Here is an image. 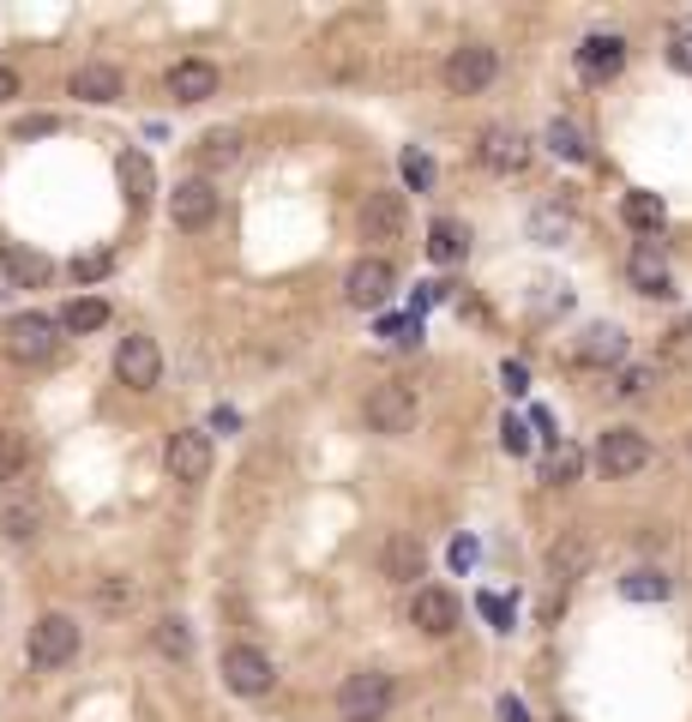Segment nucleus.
Masks as SVG:
<instances>
[{
  "mask_svg": "<svg viewBox=\"0 0 692 722\" xmlns=\"http://www.w3.org/2000/svg\"><path fill=\"white\" fill-rule=\"evenodd\" d=\"M500 379H506V392H512V397H524V392H530V374H524V362H506V367H500Z\"/></svg>",
  "mask_w": 692,
  "mask_h": 722,
  "instance_id": "42",
  "label": "nucleus"
},
{
  "mask_svg": "<svg viewBox=\"0 0 692 722\" xmlns=\"http://www.w3.org/2000/svg\"><path fill=\"white\" fill-rule=\"evenodd\" d=\"M621 596H626V602H662V596H669V572H656V566L626 572V578H621Z\"/></svg>",
  "mask_w": 692,
  "mask_h": 722,
  "instance_id": "31",
  "label": "nucleus"
},
{
  "mask_svg": "<svg viewBox=\"0 0 692 722\" xmlns=\"http://www.w3.org/2000/svg\"><path fill=\"white\" fill-rule=\"evenodd\" d=\"M500 446H506L512 458H524V452H530V427L518 416H506V422H500Z\"/></svg>",
  "mask_w": 692,
  "mask_h": 722,
  "instance_id": "39",
  "label": "nucleus"
},
{
  "mask_svg": "<svg viewBox=\"0 0 692 722\" xmlns=\"http://www.w3.org/2000/svg\"><path fill=\"white\" fill-rule=\"evenodd\" d=\"M211 91H217V67L211 61H199V55H194V61H175L169 67V97L175 102H205Z\"/></svg>",
  "mask_w": 692,
  "mask_h": 722,
  "instance_id": "21",
  "label": "nucleus"
},
{
  "mask_svg": "<svg viewBox=\"0 0 692 722\" xmlns=\"http://www.w3.org/2000/svg\"><path fill=\"white\" fill-rule=\"evenodd\" d=\"M452 566H458V572H469V566H476V542H469V536H458V542H452Z\"/></svg>",
  "mask_w": 692,
  "mask_h": 722,
  "instance_id": "44",
  "label": "nucleus"
},
{
  "mask_svg": "<svg viewBox=\"0 0 692 722\" xmlns=\"http://www.w3.org/2000/svg\"><path fill=\"white\" fill-rule=\"evenodd\" d=\"M404 194H367L362 199V235L367 241H397L404 235Z\"/></svg>",
  "mask_w": 692,
  "mask_h": 722,
  "instance_id": "16",
  "label": "nucleus"
},
{
  "mask_svg": "<svg viewBox=\"0 0 692 722\" xmlns=\"http://www.w3.org/2000/svg\"><path fill=\"white\" fill-rule=\"evenodd\" d=\"M409 621H416L428 639H446L452 626H458V596L452 591H439V584H428V591H416L409 596Z\"/></svg>",
  "mask_w": 692,
  "mask_h": 722,
  "instance_id": "13",
  "label": "nucleus"
},
{
  "mask_svg": "<svg viewBox=\"0 0 692 722\" xmlns=\"http://www.w3.org/2000/svg\"><path fill=\"white\" fill-rule=\"evenodd\" d=\"M72 656H79V626H72L67 614H42L31 626V662L37 669H61Z\"/></svg>",
  "mask_w": 692,
  "mask_h": 722,
  "instance_id": "9",
  "label": "nucleus"
},
{
  "mask_svg": "<svg viewBox=\"0 0 692 722\" xmlns=\"http://www.w3.org/2000/svg\"><path fill=\"white\" fill-rule=\"evenodd\" d=\"M392 704H397V681H392V674H379V669L349 674L344 692H337V711H344V722H386Z\"/></svg>",
  "mask_w": 692,
  "mask_h": 722,
  "instance_id": "1",
  "label": "nucleus"
},
{
  "mask_svg": "<svg viewBox=\"0 0 692 722\" xmlns=\"http://www.w3.org/2000/svg\"><path fill=\"white\" fill-rule=\"evenodd\" d=\"M199 157H205V164H211V169H229L235 157H241V151H235V132H229V127L205 132V139H199Z\"/></svg>",
  "mask_w": 692,
  "mask_h": 722,
  "instance_id": "35",
  "label": "nucleus"
},
{
  "mask_svg": "<svg viewBox=\"0 0 692 722\" xmlns=\"http://www.w3.org/2000/svg\"><path fill=\"white\" fill-rule=\"evenodd\" d=\"M482 614H488L500 632H512V602L506 596H482Z\"/></svg>",
  "mask_w": 692,
  "mask_h": 722,
  "instance_id": "41",
  "label": "nucleus"
},
{
  "mask_svg": "<svg viewBox=\"0 0 692 722\" xmlns=\"http://www.w3.org/2000/svg\"><path fill=\"white\" fill-rule=\"evenodd\" d=\"M392 289H397V277H392V259H356V265H349V284H344L349 307H362V314H374V307H386V301H392Z\"/></svg>",
  "mask_w": 692,
  "mask_h": 722,
  "instance_id": "10",
  "label": "nucleus"
},
{
  "mask_svg": "<svg viewBox=\"0 0 692 722\" xmlns=\"http://www.w3.org/2000/svg\"><path fill=\"white\" fill-rule=\"evenodd\" d=\"M224 681H229V692L259 699V692L277 686V669H271V656H265V651H254V644H229V651H224Z\"/></svg>",
  "mask_w": 692,
  "mask_h": 722,
  "instance_id": "8",
  "label": "nucleus"
},
{
  "mask_svg": "<svg viewBox=\"0 0 692 722\" xmlns=\"http://www.w3.org/2000/svg\"><path fill=\"white\" fill-rule=\"evenodd\" d=\"M109 271H115L109 247H102V254H79V259H72V277H79V284H97V277H109Z\"/></svg>",
  "mask_w": 692,
  "mask_h": 722,
  "instance_id": "36",
  "label": "nucleus"
},
{
  "mask_svg": "<svg viewBox=\"0 0 692 722\" xmlns=\"http://www.w3.org/2000/svg\"><path fill=\"white\" fill-rule=\"evenodd\" d=\"M579 362L584 367H614V362H626V332L621 326H584V337H579Z\"/></svg>",
  "mask_w": 692,
  "mask_h": 722,
  "instance_id": "20",
  "label": "nucleus"
},
{
  "mask_svg": "<svg viewBox=\"0 0 692 722\" xmlns=\"http://www.w3.org/2000/svg\"><path fill=\"white\" fill-rule=\"evenodd\" d=\"M0 344H7L12 362L37 367V362L55 356V319H42V314H12L7 332H0Z\"/></svg>",
  "mask_w": 692,
  "mask_h": 722,
  "instance_id": "6",
  "label": "nucleus"
},
{
  "mask_svg": "<svg viewBox=\"0 0 692 722\" xmlns=\"http://www.w3.org/2000/svg\"><path fill=\"white\" fill-rule=\"evenodd\" d=\"M404 181L416 187V194H428V187H434V164H428V151H404Z\"/></svg>",
  "mask_w": 692,
  "mask_h": 722,
  "instance_id": "37",
  "label": "nucleus"
},
{
  "mask_svg": "<svg viewBox=\"0 0 692 722\" xmlns=\"http://www.w3.org/2000/svg\"><path fill=\"white\" fill-rule=\"evenodd\" d=\"M572 229H579V217H572L566 199H548V205H536V211H530V241H542V247L572 241Z\"/></svg>",
  "mask_w": 692,
  "mask_h": 722,
  "instance_id": "22",
  "label": "nucleus"
},
{
  "mask_svg": "<svg viewBox=\"0 0 692 722\" xmlns=\"http://www.w3.org/2000/svg\"><path fill=\"white\" fill-rule=\"evenodd\" d=\"M476 157L494 175H518L530 164V139H524L518 127H488V132H482V145H476Z\"/></svg>",
  "mask_w": 692,
  "mask_h": 722,
  "instance_id": "11",
  "label": "nucleus"
},
{
  "mask_svg": "<svg viewBox=\"0 0 692 722\" xmlns=\"http://www.w3.org/2000/svg\"><path fill=\"white\" fill-rule=\"evenodd\" d=\"M626 277H632V289H639V296H674L669 259H662V247H656V241H639V247H632Z\"/></svg>",
  "mask_w": 692,
  "mask_h": 722,
  "instance_id": "14",
  "label": "nucleus"
},
{
  "mask_svg": "<svg viewBox=\"0 0 692 722\" xmlns=\"http://www.w3.org/2000/svg\"><path fill=\"white\" fill-rule=\"evenodd\" d=\"M596 464H602V476L626 482L651 464V439H644L639 427H609V434L596 439Z\"/></svg>",
  "mask_w": 692,
  "mask_h": 722,
  "instance_id": "4",
  "label": "nucleus"
},
{
  "mask_svg": "<svg viewBox=\"0 0 692 722\" xmlns=\"http://www.w3.org/2000/svg\"><path fill=\"white\" fill-rule=\"evenodd\" d=\"M151 639H157V651H164V656H187V651H194V632H187V621H175V614L151 626Z\"/></svg>",
  "mask_w": 692,
  "mask_h": 722,
  "instance_id": "34",
  "label": "nucleus"
},
{
  "mask_svg": "<svg viewBox=\"0 0 692 722\" xmlns=\"http://www.w3.org/2000/svg\"><path fill=\"white\" fill-rule=\"evenodd\" d=\"M584 566H591V536H584V530H561V536L548 542V578L566 591V584L584 578Z\"/></svg>",
  "mask_w": 692,
  "mask_h": 722,
  "instance_id": "12",
  "label": "nucleus"
},
{
  "mask_svg": "<svg viewBox=\"0 0 692 722\" xmlns=\"http://www.w3.org/2000/svg\"><path fill=\"white\" fill-rule=\"evenodd\" d=\"M132 596H139V584H132L127 572H115V578H102V584H97V609H109V614L132 609Z\"/></svg>",
  "mask_w": 692,
  "mask_h": 722,
  "instance_id": "33",
  "label": "nucleus"
},
{
  "mask_svg": "<svg viewBox=\"0 0 692 722\" xmlns=\"http://www.w3.org/2000/svg\"><path fill=\"white\" fill-rule=\"evenodd\" d=\"M37 476V446L24 434H0V488L7 494H24Z\"/></svg>",
  "mask_w": 692,
  "mask_h": 722,
  "instance_id": "18",
  "label": "nucleus"
},
{
  "mask_svg": "<svg viewBox=\"0 0 692 722\" xmlns=\"http://www.w3.org/2000/svg\"><path fill=\"white\" fill-rule=\"evenodd\" d=\"M205 469H211V439H205L199 427H181V434L169 439V476L175 482H205Z\"/></svg>",
  "mask_w": 692,
  "mask_h": 722,
  "instance_id": "15",
  "label": "nucleus"
},
{
  "mask_svg": "<svg viewBox=\"0 0 692 722\" xmlns=\"http://www.w3.org/2000/svg\"><path fill=\"white\" fill-rule=\"evenodd\" d=\"M121 187H127V205H145L157 187V169L145 151H121Z\"/></svg>",
  "mask_w": 692,
  "mask_h": 722,
  "instance_id": "29",
  "label": "nucleus"
},
{
  "mask_svg": "<svg viewBox=\"0 0 692 722\" xmlns=\"http://www.w3.org/2000/svg\"><path fill=\"white\" fill-rule=\"evenodd\" d=\"M621 67H626V42L621 37H584V49H579L584 79H614Z\"/></svg>",
  "mask_w": 692,
  "mask_h": 722,
  "instance_id": "23",
  "label": "nucleus"
},
{
  "mask_svg": "<svg viewBox=\"0 0 692 722\" xmlns=\"http://www.w3.org/2000/svg\"><path fill=\"white\" fill-rule=\"evenodd\" d=\"M416 416H422L416 386H404V379H392V386H374V392H367V427H374V434L397 439V434H409V427H416Z\"/></svg>",
  "mask_w": 692,
  "mask_h": 722,
  "instance_id": "3",
  "label": "nucleus"
},
{
  "mask_svg": "<svg viewBox=\"0 0 692 722\" xmlns=\"http://www.w3.org/2000/svg\"><path fill=\"white\" fill-rule=\"evenodd\" d=\"M169 217H175V229H187V235L211 229L217 224V187L205 181V175H187V181L169 194Z\"/></svg>",
  "mask_w": 692,
  "mask_h": 722,
  "instance_id": "7",
  "label": "nucleus"
},
{
  "mask_svg": "<svg viewBox=\"0 0 692 722\" xmlns=\"http://www.w3.org/2000/svg\"><path fill=\"white\" fill-rule=\"evenodd\" d=\"M379 337H392V344H416V337H422V319L416 314H404V319H379Z\"/></svg>",
  "mask_w": 692,
  "mask_h": 722,
  "instance_id": "38",
  "label": "nucleus"
},
{
  "mask_svg": "<svg viewBox=\"0 0 692 722\" xmlns=\"http://www.w3.org/2000/svg\"><path fill=\"white\" fill-rule=\"evenodd\" d=\"M494 72H500V55L488 42H458V49L446 55V67H439V79H446L452 97H482L494 85Z\"/></svg>",
  "mask_w": 692,
  "mask_h": 722,
  "instance_id": "2",
  "label": "nucleus"
},
{
  "mask_svg": "<svg viewBox=\"0 0 692 722\" xmlns=\"http://www.w3.org/2000/svg\"><path fill=\"white\" fill-rule=\"evenodd\" d=\"M7 97H19V72L0 67V102H7Z\"/></svg>",
  "mask_w": 692,
  "mask_h": 722,
  "instance_id": "46",
  "label": "nucleus"
},
{
  "mask_svg": "<svg viewBox=\"0 0 692 722\" xmlns=\"http://www.w3.org/2000/svg\"><path fill=\"white\" fill-rule=\"evenodd\" d=\"M115 374H121V386H132V392H151L157 379H164V349H157V337L151 332L121 337V349H115Z\"/></svg>",
  "mask_w": 692,
  "mask_h": 722,
  "instance_id": "5",
  "label": "nucleus"
},
{
  "mask_svg": "<svg viewBox=\"0 0 692 722\" xmlns=\"http://www.w3.org/2000/svg\"><path fill=\"white\" fill-rule=\"evenodd\" d=\"M37 530H42V506H37V500L0 494V536H12V542H37Z\"/></svg>",
  "mask_w": 692,
  "mask_h": 722,
  "instance_id": "25",
  "label": "nucleus"
},
{
  "mask_svg": "<svg viewBox=\"0 0 692 722\" xmlns=\"http://www.w3.org/2000/svg\"><path fill=\"white\" fill-rule=\"evenodd\" d=\"M621 217H626V229L656 235L662 224H669V205H662L656 194H626V199H621Z\"/></svg>",
  "mask_w": 692,
  "mask_h": 722,
  "instance_id": "28",
  "label": "nucleus"
},
{
  "mask_svg": "<svg viewBox=\"0 0 692 722\" xmlns=\"http://www.w3.org/2000/svg\"><path fill=\"white\" fill-rule=\"evenodd\" d=\"M500 716H506V722H530V711H524L518 699H512V692H506V699H500Z\"/></svg>",
  "mask_w": 692,
  "mask_h": 722,
  "instance_id": "45",
  "label": "nucleus"
},
{
  "mask_svg": "<svg viewBox=\"0 0 692 722\" xmlns=\"http://www.w3.org/2000/svg\"><path fill=\"white\" fill-rule=\"evenodd\" d=\"M542 145H548L554 157H566V164H584L591 157V145H584V132L572 121H548V132H542Z\"/></svg>",
  "mask_w": 692,
  "mask_h": 722,
  "instance_id": "32",
  "label": "nucleus"
},
{
  "mask_svg": "<svg viewBox=\"0 0 692 722\" xmlns=\"http://www.w3.org/2000/svg\"><path fill=\"white\" fill-rule=\"evenodd\" d=\"M669 67H674V72H692V37H674V49H669Z\"/></svg>",
  "mask_w": 692,
  "mask_h": 722,
  "instance_id": "43",
  "label": "nucleus"
},
{
  "mask_svg": "<svg viewBox=\"0 0 692 722\" xmlns=\"http://www.w3.org/2000/svg\"><path fill=\"white\" fill-rule=\"evenodd\" d=\"M579 476H584V446L548 439V452H542V482H548V488H572Z\"/></svg>",
  "mask_w": 692,
  "mask_h": 722,
  "instance_id": "24",
  "label": "nucleus"
},
{
  "mask_svg": "<svg viewBox=\"0 0 692 722\" xmlns=\"http://www.w3.org/2000/svg\"><path fill=\"white\" fill-rule=\"evenodd\" d=\"M72 97H79V102H115V97H121V72L102 67V61L79 67V72H72Z\"/></svg>",
  "mask_w": 692,
  "mask_h": 722,
  "instance_id": "27",
  "label": "nucleus"
},
{
  "mask_svg": "<svg viewBox=\"0 0 692 722\" xmlns=\"http://www.w3.org/2000/svg\"><path fill=\"white\" fill-rule=\"evenodd\" d=\"M469 254V229L458 224V217H434V229H428V259L434 265H458Z\"/></svg>",
  "mask_w": 692,
  "mask_h": 722,
  "instance_id": "26",
  "label": "nucleus"
},
{
  "mask_svg": "<svg viewBox=\"0 0 692 722\" xmlns=\"http://www.w3.org/2000/svg\"><path fill=\"white\" fill-rule=\"evenodd\" d=\"M0 271H7L19 289H42V284H49V277H55V259H42L37 247H19V241H7V247H0Z\"/></svg>",
  "mask_w": 692,
  "mask_h": 722,
  "instance_id": "19",
  "label": "nucleus"
},
{
  "mask_svg": "<svg viewBox=\"0 0 692 722\" xmlns=\"http://www.w3.org/2000/svg\"><path fill=\"white\" fill-rule=\"evenodd\" d=\"M379 572H386L392 584H416L422 572H428V554H422V542L416 536H386V548H379Z\"/></svg>",
  "mask_w": 692,
  "mask_h": 722,
  "instance_id": "17",
  "label": "nucleus"
},
{
  "mask_svg": "<svg viewBox=\"0 0 692 722\" xmlns=\"http://www.w3.org/2000/svg\"><path fill=\"white\" fill-rule=\"evenodd\" d=\"M614 392H621V397H644V392H651V367H626Z\"/></svg>",
  "mask_w": 692,
  "mask_h": 722,
  "instance_id": "40",
  "label": "nucleus"
},
{
  "mask_svg": "<svg viewBox=\"0 0 692 722\" xmlns=\"http://www.w3.org/2000/svg\"><path fill=\"white\" fill-rule=\"evenodd\" d=\"M61 326L67 332H102V326H109V301H102V296H72L67 314H61Z\"/></svg>",
  "mask_w": 692,
  "mask_h": 722,
  "instance_id": "30",
  "label": "nucleus"
}]
</instances>
